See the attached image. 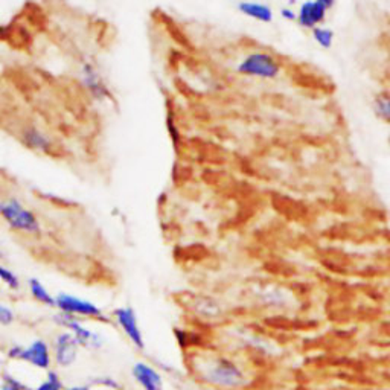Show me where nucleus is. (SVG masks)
I'll return each mask as SVG.
<instances>
[{
  "label": "nucleus",
  "instance_id": "obj_23",
  "mask_svg": "<svg viewBox=\"0 0 390 390\" xmlns=\"http://www.w3.org/2000/svg\"><path fill=\"white\" fill-rule=\"evenodd\" d=\"M64 390H92V387L90 386H71Z\"/></svg>",
  "mask_w": 390,
  "mask_h": 390
},
{
  "label": "nucleus",
  "instance_id": "obj_16",
  "mask_svg": "<svg viewBox=\"0 0 390 390\" xmlns=\"http://www.w3.org/2000/svg\"><path fill=\"white\" fill-rule=\"evenodd\" d=\"M25 142L29 147L41 149V151H43V149L49 148V140L44 138L40 131H37V130H28L25 133Z\"/></svg>",
  "mask_w": 390,
  "mask_h": 390
},
{
  "label": "nucleus",
  "instance_id": "obj_11",
  "mask_svg": "<svg viewBox=\"0 0 390 390\" xmlns=\"http://www.w3.org/2000/svg\"><path fill=\"white\" fill-rule=\"evenodd\" d=\"M239 12H243L244 16L250 17L261 24H272L275 19V14L272 6L266 3H258V2H241L238 3Z\"/></svg>",
  "mask_w": 390,
  "mask_h": 390
},
{
  "label": "nucleus",
  "instance_id": "obj_21",
  "mask_svg": "<svg viewBox=\"0 0 390 390\" xmlns=\"http://www.w3.org/2000/svg\"><path fill=\"white\" fill-rule=\"evenodd\" d=\"M93 382H95V384H98V386H104V387H109V389H118V390H121V389H119L118 382H116L113 378H110V377L96 378Z\"/></svg>",
  "mask_w": 390,
  "mask_h": 390
},
{
  "label": "nucleus",
  "instance_id": "obj_8",
  "mask_svg": "<svg viewBox=\"0 0 390 390\" xmlns=\"http://www.w3.org/2000/svg\"><path fill=\"white\" fill-rule=\"evenodd\" d=\"M113 316L134 346L138 349H144L145 348L144 335H142V331L138 324V316L136 313H134V310L130 308V306H122V308H118L113 311Z\"/></svg>",
  "mask_w": 390,
  "mask_h": 390
},
{
  "label": "nucleus",
  "instance_id": "obj_5",
  "mask_svg": "<svg viewBox=\"0 0 390 390\" xmlns=\"http://www.w3.org/2000/svg\"><path fill=\"white\" fill-rule=\"evenodd\" d=\"M55 308L59 310V313L69 314V316H82V317H90L96 319L101 322H109L106 314L102 313L100 306L95 305L93 302L86 301V299H80L66 292H59L55 297Z\"/></svg>",
  "mask_w": 390,
  "mask_h": 390
},
{
  "label": "nucleus",
  "instance_id": "obj_12",
  "mask_svg": "<svg viewBox=\"0 0 390 390\" xmlns=\"http://www.w3.org/2000/svg\"><path fill=\"white\" fill-rule=\"evenodd\" d=\"M28 285L29 290H31V296L37 302L46 306H55V297L50 295L48 288L39 279H29Z\"/></svg>",
  "mask_w": 390,
  "mask_h": 390
},
{
  "label": "nucleus",
  "instance_id": "obj_10",
  "mask_svg": "<svg viewBox=\"0 0 390 390\" xmlns=\"http://www.w3.org/2000/svg\"><path fill=\"white\" fill-rule=\"evenodd\" d=\"M131 373L138 384L144 390H163L162 375L153 366L144 362H138L133 366Z\"/></svg>",
  "mask_w": 390,
  "mask_h": 390
},
{
  "label": "nucleus",
  "instance_id": "obj_6",
  "mask_svg": "<svg viewBox=\"0 0 390 390\" xmlns=\"http://www.w3.org/2000/svg\"><path fill=\"white\" fill-rule=\"evenodd\" d=\"M334 5V0H310L301 3L297 10V25L313 31L314 28L324 24Z\"/></svg>",
  "mask_w": 390,
  "mask_h": 390
},
{
  "label": "nucleus",
  "instance_id": "obj_7",
  "mask_svg": "<svg viewBox=\"0 0 390 390\" xmlns=\"http://www.w3.org/2000/svg\"><path fill=\"white\" fill-rule=\"evenodd\" d=\"M55 322L58 325L69 329V333L75 337V339H77L80 346L92 348V349H98L102 346V340L100 339V335L90 331V329H87L84 325H81L77 320V317H72L69 316V314L59 313L55 317Z\"/></svg>",
  "mask_w": 390,
  "mask_h": 390
},
{
  "label": "nucleus",
  "instance_id": "obj_22",
  "mask_svg": "<svg viewBox=\"0 0 390 390\" xmlns=\"http://www.w3.org/2000/svg\"><path fill=\"white\" fill-rule=\"evenodd\" d=\"M281 17L287 21H297V11H295L292 8H282Z\"/></svg>",
  "mask_w": 390,
  "mask_h": 390
},
{
  "label": "nucleus",
  "instance_id": "obj_15",
  "mask_svg": "<svg viewBox=\"0 0 390 390\" xmlns=\"http://www.w3.org/2000/svg\"><path fill=\"white\" fill-rule=\"evenodd\" d=\"M313 39L320 48L324 49H331L334 43V31L326 26H317L313 29Z\"/></svg>",
  "mask_w": 390,
  "mask_h": 390
},
{
  "label": "nucleus",
  "instance_id": "obj_18",
  "mask_svg": "<svg viewBox=\"0 0 390 390\" xmlns=\"http://www.w3.org/2000/svg\"><path fill=\"white\" fill-rule=\"evenodd\" d=\"M0 390H29V389L20 380L14 378L12 375L3 373L2 384H0Z\"/></svg>",
  "mask_w": 390,
  "mask_h": 390
},
{
  "label": "nucleus",
  "instance_id": "obj_1",
  "mask_svg": "<svg viewBox=\"0 0 390 390\" xmlns=\"http://www.w3.org/2000/svg\"><path fill=\"white\" fill-rule=\"evenodd\" d=\"M200 380L220 389H239L245 384V375L241 367L229 358H214L203 364L200 371Z\"/></svg>",
  "mask_w": 390,
  "mask_h": 390
},
{
  "label": "nucleus",
  "instance_id": "obj_2",
  "mask_svg": "<svg viewBox=\"0 0 390 390\" xmlns=\"http://www.w3.org/2000/svg\"><path fill=\"white\" fill-rule=\"evenodd\" d=\"M238 73L244 77L259 78V80H275L281 75L282 66L275 55L268 52H253L247 55L241 63L238 64Z\"/></svg>",
  "mask_w": 390,
  "mask_h": 390
},
{
  "label": "nucleus",
  "instance_id": "obj_14",
  "mask_svg": "<svg viewBox=\"0 0 390 390\" xmlns=\"http://www.w3.org/2000/svg\"><path fill=\"white\" fill-rule=\"evenodd\" d=\"M84 81H86V86L90 89V92H92L95 96L101 98L106 95V86L102 84L100 75L96 73V71L92 66L84 67Z\"/></svg>",
  "mask_w": 390,
  "mask_h": 390
},
{
  "label": "nucleus",
  "instance_id": "obj_3",
  "mask_svg": "<svg viewBox=\"0 0 390 390\" xmlns=\"http://www.w3.org/2000/svg\"><path fill=\"white\" fill-rule=\"evenodd\" d=\"M0 216L10 224L14 230L26 232V234H39L40 223L37 216L16 198L5 200L0 203Z\"/></svg>",
  "mask_w": 390,
  "mask_h": 390
},
{
  "label": "nucleus",
  "instance_id": "obj_4",
  "mask_svg": "<svg viewBox=\"0 0 390 390\" xmlns=\"http://www.w3.org/2000/svg\"><path fill=\"white\" fill-rule=\"evenodd\" d=\"M6 357L10 360H17V362H25L41 371H49L52 364L50 348L44 340H35L26 348L12 346L6 352Z\"/></svg>",
  "mask_w": 390,
  "mask_h": 390
},
{
  "label": "nucleus",
  "instance_id": "obj_9",
  "mask_svg": "<svg viewBox=\"0 0 390 390\" xmlns=\"http://www.w3.org/2000/svg\"><path fill=\"white\" fill-rule=\"evenodd\" d=\"M78 342L69 333H62L57 335L54 342V358L59 367H71L78 357Z\"/></svg>",
  "mask_w": 390,
  "mask_h": 390
},
{
  "label": "nucleus",
  "instance_id": "obj_17",
  "mask_svg": "<svg viewBox=\"0 0 390 390\" xmlns=\"http://www.w3.org/2000/svg\"><path fill=\"white\" fill-rule=\"evenodd\" d=\"M32 390H64L63 382L55 371H49L48 377Z\"/></svg>",
  "mask_w": 390,
  "mask_h": 390
},
{
  "label": "nucleus",
  "instance_id": "obj_13",
  "mask_svg": "<svg viewBox=\"0 0 390 390\" xmlns=\"http://www.w3.org/2000/svg\"><path fill=\"white\" fill-rule=\"evenodd\" d=\"M373 113L377 115L381 121L390 125V93L389 92H381L373 98L372 102Z\"/></svg>",
  "mask_w": 390,
  "mask_h": 390
},
{
  "label": "nucleus",
  "instance_id": "obj_19",
  "mask_svg": "<svg viewBox=\"0 0 390 390\" xmlns=\"http://www.w3.org/2000/svg\"><path fill=\"white\" fill-rule=\"evenodd\" d=\"M0 279H2L6 284V287H10L11 290H17L20 287L19 277L14 275L10 268L2 266H0Z\"/></svg>",
  "mask_w": 390,
  "mask_h": 390
},
{
  "label": "nucleus",
  "instance_id": "obj_20",
  "mask_svg": "<svg viewBox=\"0 0 390 390\" xmlns=\"http://www.w3.org/2000/svg\"><path fill=\"white\" fill-rule=\"evenodd\" d=\"M14 319L16 317H14V313L10 306L0 304V325L10 326L14 322Z\"/></svg>",
  "mask_w": 390,
  "mask_h": 390
}]
</instances>
